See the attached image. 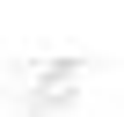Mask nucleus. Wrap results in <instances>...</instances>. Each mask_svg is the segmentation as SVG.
Returning a JSON list of instances; mask_svg holds the SVG:
<instances>
[]
</instances>
